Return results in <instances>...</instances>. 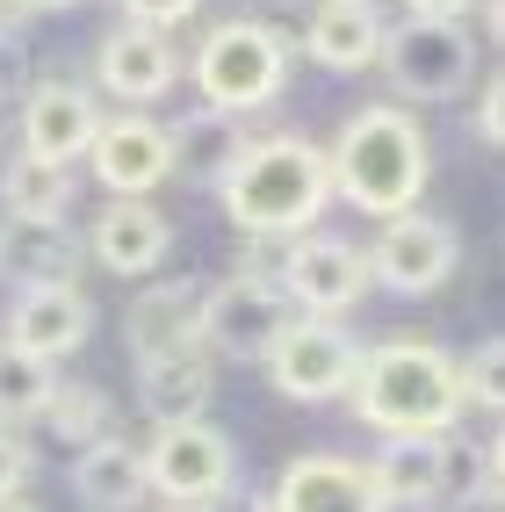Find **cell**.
Instances as JSON below:
<instances>
[{
	"mask_svg": "<svg viewBox=\"0 0 505 512\" xmlns=\"http://www.w3.org/2000/svg\"><path fill=\"white\" fill-rule=\"evenodd\" d=\"M332 166V195L361 217H404L419 210L426 174H433V145H426V123L397 101H368L340 123V138L325 145Z\"/></svg>",
	"mask_w": 505,
	"mask_h": 512,
	"instance_id": "1",
	"label": "cell"
},
{
	"mask_svg": "<svg viewBox=\"0 0 505 512\" xmlns=\"http://www.w3.org/2000/svg\"><path fill=\"white\" fill-rule=\"evenodd\" d=\"M347 390H354V419L376 433H455V419H462L448 347L412 339V332L368 347Z\"/></svg>",
	"mask_w": 505,
	"mask_h": 512,
	"instance_id": "2",
	"label": "cell"
},
{
	"mask_svg": "<svg viewBox=\"0 0 505 512\" xmlns=\"http://www.w3.org/2000/svg\"><path fill=\"white\" fill-rule=\"evenodd\" d=\"M224 210L239 231H282V238H303L325 202H332V166H325V145L296 138V130H275V138H253L239 152V166L224 174Z\"/></svg>",
	"mask_w": 505,
	"mask_h": 512,
	"instance_id": "3",
	"label": "cell"
},
{
	"mask_svg": "<svg viewBox=\"0 0 505 512\" xmlns=\"http://www.w3.org/2000/svg\"><path fill=\"white\" fill-rule=\"evenodd\" d=\"M289 58H296V37L289 29H275V22H217L210 37H202V51H195V94L210 101V109H224V116H253V109H267L282 87H289Z\"/></svg>",
	"mask_w": 505,
	"mask_h": 512,
	"instance_id": "4",
	"label": "cell"
},
{
	"mask_svg": "<svg viewBox=\"0 0 505 512\" xmlns=\"http://www.w3.org/2000/svg\"><path fill=\"white\" fill-rule=\"evenodd\" d=\"M376 65L390 73L397 101H455L469 94V80H477V37H469L462 22H426V15H404L397 29H383V51Z\"/></svg>",
	"mask_w": 505,
	"mask_h": 512,
	"instance_id": "5",
	"label": "cell"
},
{
	"mask_svg": "<svg viewBox=\"0 0 505 512\" xmlns=\"http://www.w3.org/2000/svg\"><path fill=\"white\" fill-rule=\"evenodd\" d=\"M138 455H145V484L159 498H174V505H217L239 484V448H231V433L210 426V419L152 426V440Z\"/></svg>",
	"mask_w": 505,
	"mask_h": 512,
	"instance_id": "6",
	"label": "cell"
},
{
	"mask_svg": "<svg viewBox=\"0 0 505 512\" xmlns=\"http://www.w3.org/2000/svg\"><path fill=\"white\" fill-rule=\"evenodd\" d=\"M289 325H296V303L282 289H267V282H246V275L217 282L195 311V339H202L210 361H267V347H275Z\"/></svg>",
	"mask_w": 505,
	"mask_h": 512,
	"instance_id": "7",
	"label": "cell"
},
{
	"mask_svg": "<svg viewBox=\"0 0 505 512\" xmlns=\"http://www.w3.org/2000/svg\"><path fill=\"white\" fill-rule=\"evenodd\" d=\"M368 260V282H383L397 296H433L455 282L462 267V238L448 217H426V210H404V217H383L376 246L361 253Z\"/></svg>",
	"mask_w": 505,
	"mask_h": 512,
	"instance_id": "8",
	"label": "cell"
},
{
	"mask_svg": "<svg viewBox=\"0 0 505 512\" xmlns=\"http://www.w3.org/2000/svg\"><path fill=\"white\" fill-rule=\"evenodd\" d=\"M361 368V347L340 318H296L275 347H267V383H275L289 404H325V397H347Z\"/></svg>",
	"mask_w": 505,
	"mask_h": 512,
	"instance_id": "9",
	"label": "cell"
},
{
	"mask_svg": "<svg viewBox=\"0 0 505 512\" xmlns=\"http://www.w3.org/2000/svg\"><path fill=\"white\" fill-rule=\"evenodd\" d=\"M181 80V51L166 29H145V22H116L109 37L94 44V87L109 101H166Z\"/></svg>",
	"mask_w": 505,
	"mask_h": 512,
	"instance_id": "10",
	"label": "cell"
},
{
	"mask_svg": "<svg viewBox=\"0 0 505 512\" xmlns=\"http://www.w3.org/2000/svg\"><path fill=\"white\" fill-rule=\"evenodd\" d=\"M361 289H368L361 246H347V238H318V231L296 238V253L282 267V296L296 303V318H340V311L361 303Z\"/></svg>",
	"mask_w": 505,
	"mask_h": 512,
	"instance_id": "11",
	"label": "cell"
},
{
	"mask_svg": "<svg viewBox=\"0 0 505 512\" xmlns=\"http://www.w3.org/2000/svg\"><path fill=\"white\" fill-rule=\"evenodd\" d=\"M101 130V94L80 80H29L22 94V152L29 159H51V166H73Z\"/></svg>",
	"mask_w": 505,
	"mask_h": 512,
	"instance_id": "12",
	"label": "cell"
},
{
	"mask_svg": "<svg viewBox=\"0 0 505 512\" xmlns=\"http://www.w3.org/2000/svg\"><path fill=\"white\" fill-rule=\"evenodd\" d=\"M87 159L109 195H152L159 181H174V138L152 116H101Z\"/></svg>",
	"mask_w": 505,
	"mask_h": 512,
	"instance_id": "13",
	"label": "cell"
},
{
	"mask_svg": "<svg viewBox=\"0 0 505 512\" xmlns=\"http://www.w3.org/2000/svg\"><path fill=\"white\" fill-rule=\"evenodd\" d=\"M166 246H174V224H166V210H152L145 195H109L101 217L87 224V253L109 267V275H123V282L152 275V267L166 260Z\"/></svg>",
	"mask_w": 505,
	"mask_h": 512,
	"instance_id": "14",
	"label": "cell"
},
{
	"mask_svg": "<svg viewBox=\"0 0 505 512\" xmlns=\"http://www.w3.org/2000/svg\"><path fill=\"white\" fill-rule=\"evenodd\" d=\"M267 512H383V498L368 484V469L347 455H296L267 491Z\"/></svg>",
	"mask_w": 505,
	"mask_h": 512,
	"instance_id": "15",
	"label": "cell"
},
{
	"mask_svg": "<svg viewBox=\"0 0 505 512\" xmlns=\"http://www.w3.org/2000/svg\"><path fill=\"white\" fill-rule=\"evenodd\" d=\"M368 484H376L383 512H404V505H433L448 484V433H383V448L361 462Z\"/></svg>",
	"mask_w": 505,
	"mask_h": 512,
	"instance_id": "16",
	"label": "cell"
},
{
	"mask_svg": "<svg viewBox=\"0 0 505 512\" xmlns=\"http://www.w3.org/2000/svg\"><path fill=\"white\" fill-rule=\"evenodd\" d=\"M87 332H94V303L80 289H22L15 311H8V339H15L22 354L51 361V368L65 354H80Z\"/></svg>",
	"mask_w": 505,
	"mask_h": 512,
	"instance_id": "17",
	"label": "cell"
},
{
	"mask_svg": "<svg viewBox=\"0 0 505 512\" xmlns=\"http://www.w3.org/2000/svg\"><path fill=\"white\" fill-rule=\"evenodd\" d=\"M195 311H202V289L195 282H152V289H138V296H130V311H123L130 361H166V354L202 347V339H195Z\"/></svg>",
	"mask_w": 505,
	"mask_h": 512,
	"instance_id": "18",
	"label": "cell"
},
{
	"mask_svg": "<svg viewBox=\"0 0 505 512\" xmlns=\"http://www.w3.org/2000/svg\"><path fill=\"white\" fill-rule=\"evenodd\" d=\"M73 498H80V512H138L152 498L138 440L101 433L87 448H73Z\"/></svg>",
	"mask_w": 505,
	"mask_h": 512,
	"instance_id": "19",
	"label": "cell"
},
{
	"mask_svg": "<svg viewBox=\"0 0 505 512\" xmlns=\"http://www.w3.org/2000/svg\"><path fill=\"white\" fill-rule=\"evenodd\" d=\"M87 238L73 224H8L0 231V275H15L22 289H80Z\"/></svg>",
	"mask_w": 505,
	"mask_h": 512,
	"instance_id": "20",
	"label": "cell"
},
{
	"mask_svg": "<svg viewBox=\"0 0 505 512\" xmlns=\"http://www.w3.org/2000/svg\"><path fill=\"white\" fill-rule=\"evenodd\" d=\"M217 397V361L188 347V354H166V361H138V404L152 426H174V419H202Z\"/></svg>",
	"mask_w": 505,
	"mask_h": 512,
	"instance_id": "21",
	"label": "cell"
},
{
	"mask_svg": "<svg viewBox=\"0 0 505 512\" xmlns=\"http://www.w3.org/2000/svg\"><path fill=\"white\" fill-rule=\"evenodd\" d=\"M303 51H311L325 73H368L383 51V22L368 0H318L311 29H303Z\"/></svg>",
	"mask_w": 505,
	"mask_h": 512,
	"instance_id": "22",
	"label": "cell"
},
{
	"mask_svg": "<svg viewBox=\"0 0 505 512\" xmlns=\"http://www.w3.org/2000/svg\"><path fill=\"white\" fill-rule=\"evenodd\" d=\"M166 138H174V174L195 181V188H224V174L253 145L246 138V116H224V109H188Z\"/></svg>",
	"mask_w": 505,
	"mask_h": 512,
	"instance_id": "23",
	"label": "cell"
},
{
	"mask_svg": "<svg viewBox=\"0 0 505 512\" xmlns=\"http://www.w3.org/2000/svg\"><path fill=\"white\" fill-rule=\"evenodd\" d=\"M73 195H80L73 166H51V159H29V152H15L0 166V210H8V224H65Z\"/></svg>",
	"mask_w": 505,
	"mask_h": 512,
	"instance_id": "24",
	"label": "cell"
},
{
	"mask_svg": "<svg viewBox=\"0 0 505 512\" xmlns=\"http://www.w3.org/2000/svg\"><path fill=\"white\" fill-rule=\"evenodd\" d=\"M441 498L469 505V512H498L505 505V455H498V440H448V484Z\"/></svg>",
	"mask_w": 505,
	"mask_h": 512,
	"instance_id": "25",
	"label": "cell"
},
{
	"mask_svg": "<svg viewBox=\"0 0 505 512\" xmlns=\"http://www.w3.org/2000/svg\"><path fill=\"white\" fill-rule=\"evenodd\" d=\"M51 390H58V368L37 361V354H22L15 339H0V426H29V419H44Z\"/></svg>",
	"mask_w": 505,
	"mask_h": 512,
	"instance_id": "26",
	"label": "cell"
},
{
	"mask_svg": "<svg viewBox=\"0 0 505 512\" xmlns=\"http://www.w3.org/2000/svg\"><path fill=\"white\" fill-rule=\"evenodd\" d=\"M37 426H51V440H65V448H87V440L109 433V390L101 383H58Z\"/></svg>",
	"mask_w": 505,
	"mask_h": 512,
	"instance_id": "27",
	"label": "cell"
},
{
	"mask_svg": "<svg viewBox=\"0 0 505 512\" xmlns=\"http://www.w3.org/2000/svg\"><path fill=\"white\" fill-rule=\"evenodd\" d=\"M455 390H462V412L477 404V412H498L505 404V347L498 339H477V354L455 361Z\"/></svg>",
	"mask_w": 505,
	"mask_h": 512,
	"instance_id": "28",
	"label": "cell"
},
{
	"mask_svg": "<svg viewBox=\"0 0 505 512\" xmlns=\"http://www.w3.org/2000/svg\"><path fill=\"white\" fill-rule=\"evenodd\" d=\"M289 253H296V238H282V231H239V275H246V282L282 289Z\"/></svg>",
	"mask_w": 505,
	"mask_h": 512,
	"instance_id": "29",
	"label": "cell"
},
{
	"mask_svg": "<svg viewBox=\"0 0 505 512\" xmlns=\"http://www.w3.org/2000/svg\"><path fill=\"white\" fill-rule=\"evenodd\" d=\"M29 469H37V455L22 448V433H15V426H0V505L29 491Z\"/></svg>",
	"mask_w": 505,
	"mask_h": 512,
	"instance_id": "30",
	"label": "cell"
},
{
	"mask_svg": "<svg viewBox=\"0 0 505 512\" xmlns=\"http://www.w3.org/2000/svg\"><path fill=\"white\" fill-rule=\"evenodd\" d=\"M477 145H484V152L505 145V80H498V73H491L484 94H477Z\"/></svg>",
	"mask_w": 505,
	"mask_h": 512,
	"instance_id": "31",
	"label": "cell"
},
{
	"mask_svg": "<svg viewBox=\"0 0 505 512\" xmlns=\"http://www.w3.org/2000/svg\"><path fill=\"white\" fill-rule=\"evenodd\" d=\"M202 8V0H123V22H145V29H174Z\"/></svg>",
	"mask_w": 505,
	"mask_h": 512,
	"instance_id": "32",
	"label": "cell"
},
{
	"mask_svg": "<svg viewBox=\"0 0 505 512\" xmlns=\"http://www.w3.org/2000/svg\"><path fill=\"white\" fill-rule=\"evenodd\" d=\"M22 94H29V51H22V37H0V109Z\"/></svg>",
	"mask_w": 505,
	"mask_h": 512,
	"instance_id": "33",
	"label": "cell"
},
{
	"mask_svg": "<svg viewBox=\"0 0 505 512\" xmlns=\"http://www.w3.org/2000/svg\"><path fill=\"white\" fill-rule=\"evenodd\" d=\"M404 8H412V15H426V22H462L469 8H477V0H404Z\"/></svg>",
	"mask_w": 505,
	"mask_h": 512,
	"instance_id": "34",
	"label": "cell"
},
{
	"mask_svg": "<svg viewBox=\"0 0 505 512\" xmlns=\"http://www.w3.org/2000/svg\"><path fill=\"white\" fill-rule=\"evenodd\" d=\"M22 22H29V0H0V37H22Z\"/></svg>",
	"mask_w": 505,
	"mask_h": 512,
	"instance_id": "35",
	"label": "cell"
},
{
	"mask_svg": "<svg viewBox=\"0 0 505 512\" xmlns=\"http://www.w3.org/2000/svg\"><path fill=\"white\" fill-rule=\"evenodd\" d=\"M58 8H80V0H29V15H58Z\"/></svg>",
	"mask_w": 505,
	"mask_h": 512,
	"instance_id": "36",
	"label": "cell"
},
{
	"mask_svg": "<svg viewBox=\"0 0 505 512\" xmlns=\"http://www.w3.org/2000/svg\"><path fill=\"white\" fill-rule=\"evenodd\" d=\"M0 512H37V505H29V498H8V505H0Z\"/></svg>",
	"mask_w": 505,
	"mask_h": 512,
	"instance_id": "37",
	"label": "cell"
},
{
	"mask_svg": "<svg viewBox=\"0 0 505 512\" xmlns=\"http://www.w3.org/2000/svg\"><path fill=\"white\" fill-rule=\"evenodd\" d=\"M239 512H267V498H246V505H239Z\"/></svg>",
	"mask_w": 505,
	"mask_h": 512,
	"instance_id": "38",
	"label": "cell"
},
{
	"mask_svg": "<svg viewBox=\"0 0 505 512\" xmlns=\"http://www.w3.org/2000/svg\"><path fill=\"white\" fill-rule=\"evenodd\" d=\"M368 8H376V0H368Z\"/></svg>",
	"mask_w": 505,
	"mask_h": 512,
	"instance_id": "39",
	"label": "cell"
}]
</instances>
